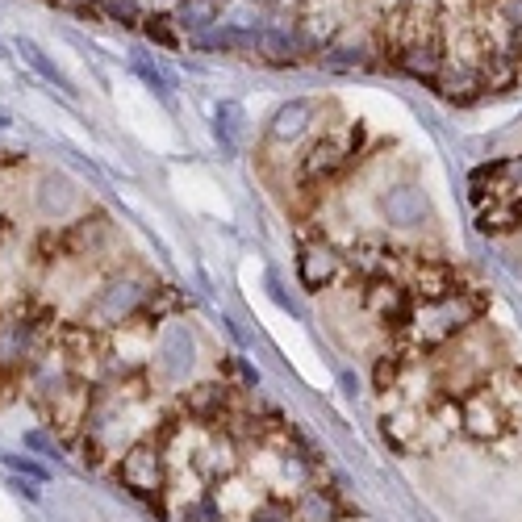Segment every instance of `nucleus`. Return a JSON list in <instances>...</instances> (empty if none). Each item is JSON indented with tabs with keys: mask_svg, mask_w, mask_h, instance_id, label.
<instances>
[{
	"mask_svg": "<svg viewBox=\"0 0 522 522\" xmlns=\"http://www.w3.org/2000/svg\"><path fill=\"white\" fill-rule=\"evenodd\" d=\"M477 322H481V297L468 289H456V293L435 297V301H414L410 322L401 335H406V343L414 351H439Z\"/></svg>",
	"mask_w": 522,
	"mask_h": 522,
	"instance_id": "1",
	"label": "nucleus"
},
{
	"mask_svg": "<svg viewBox=\"0 0 522 522\" xmlns=\"http://www.w3.org/2000/svg\"><path fill=\"white\" fill-rule=\"evenodd\" d=\"M117 481H122L126 493L142 497V502H151L163 510V493H168V481H172V464L163 456L159 439H142L134 447H126L122 456H117Z\"/></svg>",
	"mask_w": 522,
	"mask_h": 522,
	"instance_id": "2",
	"label": "nucleus"
},
{
	"mask_svg": "<svg viewBox=\"0 0 522 522\" xmlns=\"http://www.w3.org/2000/svg\"><path fill=\"white\" fill-rule=\"evenodd\" d=\"M151 284L138 280V276H113L105 289L92 297L88 305V326H101V330H117L134 318L147 314V301H151Z\"/></svg>",
	"mask_w": 522,
	"mask_h": 522,
	"instance_id": "3",
	"label": "nucleus"
},
{
	"mask_svg": "<svg viewBox=\"0 0 522 522\" xmlns=\"http://www.w3.org/2000/svg\"><path fill=\"white\" fill-rule=\"evenodd\" d=\"M151 360H155V381L168 385V389H180L188 376H193V368H197V339H193V330H188V322L163 318Z\"/></svg>",
	"mask_w": 522,
	"mask_h": 522,
	"instance_id": "4",
	"label": "nucleus"
},
{
	"mask_svg": "<svg viewBox=\"0 0 522 522\" xmlns=\"http://www.w3.org/2000/svg\"><path fill=\"white\" fill-rule=\"evenodd\" d=\"M355 151H360V126L326 130L322 138L310 142V151H305V159H301V172H305V180L326 184V180H335L351 168Z\"/></svg>",
	"mask_w": 522,
	"mask_h": 522,
	"instance_id": "5",
	"label": "nucleus"
},
{
	"mask_svg": "<svg viewBox=\"0 0 522 522\" xmlns=\"http://www.w3.org/2000/svg\"><path fill=\"white\" fill-rule=\"evenodd\" d=\"M460 431L468 439H477V443H497V439H506L514 431L489 385H481V389H472V393L460 397Z\"/></svg>",
	"mask_w": 522,
	"mask_h": 522,
	"instance_id": "6",
	"label": "nucleus"
},
{
	"mask_svg": "<svg viewBox=\"0 0 522 522\" xmlns=\"http://www.w3.org/2000/svg\"><path fill=\"white\" fill-rule=\"evenodd\" d=\"M364 310L372 322H381L385 330H406L410 310H414V297L401 280H364Z\"/></svg>",
	"mask_w": 522,
	"mask_h": 522,
	"instance_id": "7",
	"label": "nucleus"
},
{
	"mask_svg": "<svg viewBox=\"0 0 522 522\" xmlns=\"http://www.w3.org/2000/svg\"><path fill=\"white\" fill-rule=\"evenodd\" d=\"M92 385H84V381H76V385H67L59 397H51L46 401V418H51V435H59V439H84V431H88V414H92Z\"/></svg>",
	"mask_w": 522,
	"mask_h": 522,
	"instance_id": "8",
	"label": "nucleus"
},
{
	"mask_svg": "<svg viewBox=\"0 0 522 522\" xmlns=\"http://www.w3.org/2000/svg\"><path fill=\"white\" fill-rule=\"evenodd\" d=\"M209 497H213V506H218L222 518H255V510L268 502V493L259 489V481L243 468L234 472V477L209 485Z\"/></svg>",
	"mask_w": 522,
	"mask_h": 522,
	"instance_id": "9",
	"label": "nucleus"
},
{
	"mask_svg": "<svg viewBox=\"0 0 522 522\" xmlns=\"http://www.w3.org/2000/svg\"><path fill=\"white\" fill-rule=\"evenodd\" d=\"M381 213H385V222L397 226V230H418V226H426V218H431V201H426V193L418 184L401 180V184L385 188Z\"/></svg>",
	"mask_w": 522,
	"mask_h": 522,
	"instance_id": "10",
	"label": "nucleus"
},
{
	"mask_svg": "<svg viewBox=\"0 0 522 522\" xmlns=\"http://www.w3.org/2000/svg\"><path fill=\"white\" fill-rule=\"evenodd\" d=\"M339 272H343V255H339V247H330L326 239L301 243V255H297V280H301L310 293L330 289V284L339 280Z\"/></svg>",
	"mask_w": 522,
	"mask_h": 522,
	"instance_id": "11",
	"label": "nucleus"
},
{
	"mask_svg": "<svg viewBox=\"0 0 522 522\" xmlns=\"http://www.w3.org/2000/svg\"><path fill=\"white\" fill-rule=\"evenodd\" d=\"M477 201H485V193H489V205L493 201H506V205H522V155H514V159H497L493 168H481L477 172Z\"/></svg>",
	"mask_w": 522,
	"mask_h": 522,
	"instance_id": "12",
	"label": "nucleus"
},
{
	"mask_svg": "<svg viewBox=\"0 0 522 522\" xmlns=\"http://www.w3.org/2000/svg\"><path fill=\"white\" fill-rule=\"evenodd\" d=\"M289 522H343V502L335 489L326 485H305L289 502Z\"/></svg>",
	"mask_w": 522,
	"mask_h": 522,
	"instance_id": "13",
	"label": "nucleus"
},
{
	"mask_svg": "<svg viewBox=\"0 0 522 522\" xmlns=\"http://www.w3.org/2000/svg\"><path fill=\"white\" fill-rule=\"evenodd\" d=\"M314 105L310 101H289V105H280L276 117H272V126H268V138L272 142H297L314 130Z\"/></svg>",
	"mask_w": 522,
	"mask_h": 522,
	"instance_id": "14",
	"label": "nucleus"
},
{
	"mask_svg": "<svg viewBox=\"0 0 522 522\" xmlns=\"http://www.w3.org/2000/svg\"><path fill=\"white\" fill-rule=\"evenodd\" d=\"M485 385L493 389L497 406L506 410V418H510L514 431H522V368H497Z\"/></svg>",
	"mask_w": 522,
	"mask_h": 522,
	"instance_id": "15",
	"label": "nucleus"
},
{
	"mask_svg": "<svg viewBox=\"0 0 522 522\" xmlns=\"http://www.w3.org/2000/svg\"><path fill=\"white\" fill-rule=\"evenodd\" d=\"M243 122H247V113H243L239 101H222L218 113H213V134H218V142H222L226 155L239 151V138H243V130H247Z\"/></svg>",
	"mask_w": 522,
	"mask_h": 522,
	"instance_id": "16",
	"label": "nucleus"
},
{
	"mask_svg": "<svg viewBox=\"0 0 522 522\" xmlns=\"http://www.w3.org/2000/svg\"><path fill=\"white\" fill-rule=\"evenodd\" d=\"M17 51H21V59H26V63H30L34 71H38V76H42L46 84H55L59 92H67V97H76V88H71V80L63 76V71H59V67L51 63V59L42 55V46H38L34 38H17Z\"/></svg>",
	"mask_w": 522,
	"mask_h": 522,
	"instance_id": "17",
	"label": "nucleus"
},
{
	"mask_svg": "<svg viewBox=\"0 0 522 522\" xmlns=\"http://www.w3.org/2000/svg\"><path fill=\"white\" fill-rule=\"evenodd\" d=\"M38 201H42L46 213H63V209L76 205V193H71L63 180H42V197Z\"/></svg>",
	"mask_w": 522,
	"mask_h": 522,
	"instance_id": "18",
	"label": "nucleus"
},
{
	"mask_svg": "<svg viewBox=\"0 0 522 522\" xmlns=\"http://www.w3.org/2000/svg\"><path fill=\"white\" fill-rule=\"evenodd\" d=\"M134 71H138V76L147 80L155 92H163V97H168V92L176 88V80H172V76H168V71H163L159 63H151L147 55H134Z\"/></svg>",
	"mask_w": 522,
	"mask_h": 522,
	"instance_id": "19",
	"label": "nucleus"
},
{
	"mask_svg": "<svg viewBox=\"0 0 522 522\" xmlns=\"http://www.w3.org/2000/svg\"><path fill=\"white\" fill-rule=\"evenodd\" d=\"M0 464H5L9 472H17V477H26V481H46V468L42 464H34V460H26V456H13V452H0Z\"/></svg>",
	"mask_w": 522,
	"mask_h": 522,
	"instance_id": "20",
	"label": "nucleus"
},
{
	"mask_svg": "<svg viewBox=\"0 0 522 522\" xmlns=\"http://www.w3.org/2000/svg\"><path fill=\"white\" fill-rule=\"evenodd\" d=\"M184 17H193L188 26H209V21H213V5H205V0H193V5H188V0H184Z\"/></svg>",
	"mask_w": 522,
	"mask_h": 522,
	"instance_id": "21",
	"label": "nucleus"
},
{
	"mask_svg": "<svg viewBox=\"0 0 522 522\" xmlns=\"http://www.w3.org/2000/svg\"><path fill=\"white\" fill-rule=\"evenodd\" d=\"M147 38L159 42V46H176V34L163 26V17H151V21H147Z\"/></svg>",
	"mask_w": 522,
	"mask_h": 522,
	"instance_id": "22",
	"label": "nucleus"
},
{
	"mask_svg": "<svg viewBox=\"0 0 522 522\" xmlns=\"http://www.w3.org/2000/svg\"><path fill=\"white\" fill-rule=\"evenodd\" d=\"M26 447H38V452H55V439H46L42 431H30V435H26Z\"/></svg>",
	"mask_w": 522,
	"mask_h": 522,
	"instance_id": "23",
	"label": "nucleus"
},
{
	"mask_svg": "<svg viewBox=\"0 0 522 522\" xmlns=\"http://www.w3.org/2000/svg\"><path fill=\"white\" fill-rule=\"evenodd\" d=\"M9 126H13V117H9L5 109H0V130H9Z\"/></svg>",
	"mask_w": 522,
	"mask_h": 522,
	"instance_id": "24",
	"label": "nucleus"
},
{
	"mask_svg": "<svg viewBox=\"0 0 522 522\" xmlns=\"http://www.w3.org/2000/svg\"><path fill=\"white\" fill-rule=\"evenodd\" d=\"M218 522H251V518H218Z\"/></svg>",
	"mask_w": 522,
	"mask_h": 522,
	"instance_id": "25",
	"label": "nucleus"
}]
</instances>
